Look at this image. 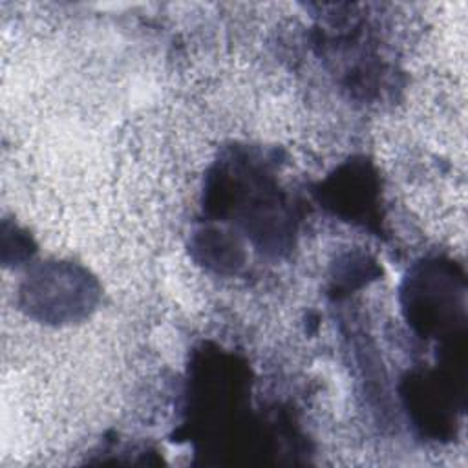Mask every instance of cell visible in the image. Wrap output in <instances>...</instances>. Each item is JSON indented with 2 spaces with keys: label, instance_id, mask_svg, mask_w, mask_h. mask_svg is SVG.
<instances>
[{
  "label": "cell",
  "instance_id": "obj_1",
  "mask_svg": "<svg viewBox=\"0 0 468 468\" xmlns=\"http://www.w3.org/2000/svg\"><path fill=\"white\" fill-rule=\"evenodd\" d=\"M91 282L86 274L71 267H58L42 272L27 285V296L31 305L40 309L44 316H53L55 320L73 318L79 311L86 309L93 300Z\"/></svg>",
  "mask_w": 468,
  "mask_h": 468
}]
</instances>
